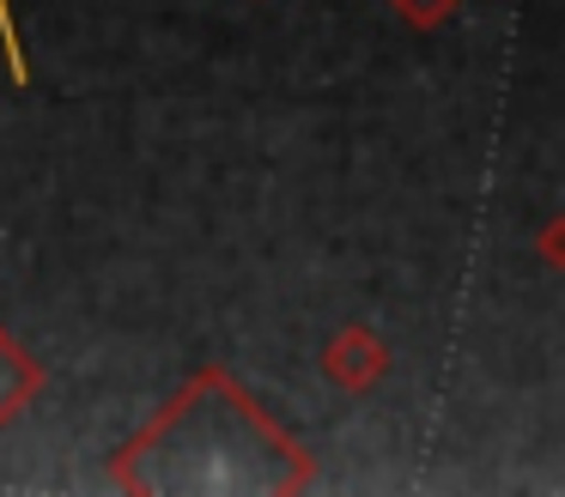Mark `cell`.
Returning <instances> with one entry per match:
<instances>
[{"instance_id": "cell-1", "label": "cell", "mask_w": 565, "mask_h": 497, "mask_svg": "<svg viewBox=\"0 0 565 497\" xmlns=\"http://www.w3.org/2000/svg\"><path fill=\"white\" fill-rule=\"evenodd\" d=\"M128 491H298L310 461L225 370H201L116 461Z\"/></svg>"}, {"instance_id": "cell-2", "label": "cell", "mask_w": 565, "mask_h": 497, "mask_svg": "<svg viewBox=\"0 0 565 497\" xmlns=\"http://www.w3.org/2000/svg\"><path fill=\"white\" fill-rule=\"evenodd\" d=\"M38 382H43L38 364H31L19 346H7V339H0V424L13 419L31 395H38Z\"/></svg>"}, {"instance_id": "cell-3", "label": "cell", "mask_w": 565, "mask_h": 497, "mask_svg": "<svg viewBox=\"0 0 565 497\" xmlns=\"http://www.w3.org/2000/svg\"><path fill=\"white\" fill-rule=\"evenodd\" d=\"M450 7H456V0H395V12H402V19H414V24L450 19Z\"/></svg>"}]
</instances>
